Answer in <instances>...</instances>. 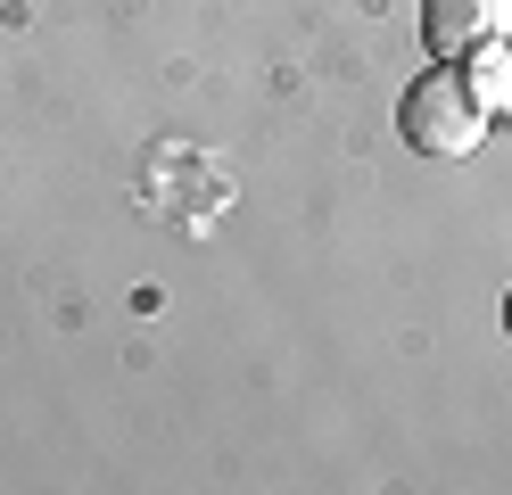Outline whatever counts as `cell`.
I'll list each match as a JSON object with an SVG mask.
<instances>
[{
    "label": "cell",
    "instance_id": "obj_2",
    "mask_svg": "<svg viewBox=\"0 0 512 495\" xmlns=\"http://www.w3.org/2000/svg\"><path fill=\"white\" fill-rule=\"evenodd\" d=\"M512 33V0H422V42L438 58H471Z\"/></svg>",
    "mask_w": 512,
    "mask_h": 495
},
{
    "label": "cell",
    "instance_id": "obj_3",
    "mask_svg": "<svg viewBox=\"0 0 512 495\" xmlns=\"http://www.w3.org/2000/svg\"><path fill=\"white\" fill-rule=\"evenodd\" d=\"M463 83L479 91V108H512V50L504 42H488V50H471V66H463Z\"/></svg>",
    "mask_w": 512,
    "mask_h": 495
},
{
    "label": "cell",
    "instance_id": "obj_4",
    "mask_svg": "<svg viewBox=\"0 0 512 495\" xmlns=\"http://www.w3.org/2000/svg\"><path fill=\"white\" fill-rule=\"evenodd\" d=\"M504 322H512V306H504Z\"/></svg>",
    "mask_w": 512,
    "mask_h": 495
},
{
    "label": "cell",
    "instance_id": "obj_1",
    "mask_svg": "<svg viewBox=\"0 0 512 495\" xmlns=\"http://www.w3.org/2000/svg\"><path fill=\"white\" fill-rule=\"evenodd\" d=\"M397 132H405V149H422V157H471L479 132H488V108H479V91L463 83V66L438 58L430 75L405 83V99H397Z\"/></svg>",
    "mask_w": 512,
    "mask_h": 495
}]
</instances>
